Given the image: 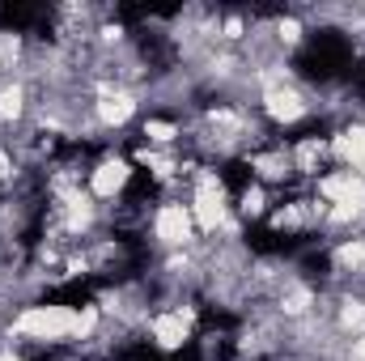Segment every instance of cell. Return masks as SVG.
<instances>
[{
  "mask_svg": "<svg viewBox=\"0 0 365 361\" xmlns=\"http://www.w3.org/2000/svg\"><path fill=\"white\" fill-rule=\"evenodd\" d=\"M149 230L158 238L162 251H191L195 247V221H191V208L182 200H162L149 217Z\"/></svg>",
  "mask_w": 365,
  "mask_h": 361,
  "instance_id": "2",
  "label": "cell"
},
{
  "mask_svg": "<svg viewBox=\"0 0 365 361\" xmlns=\"http://www.w3.org/2000/svg\"><path fill=\"white\" fill-rule=\"evenodd\" d=\"M234 217L238 221H259V217H268V187L264 183H247L242 191H238V200H234Z\"/></svg>",
  "mask_w": 365,
  "mask_h": 361,
  "instance_id": "4",
  "label": "cell"
},
{
  "mask_svg": "<svg viewBox=\"0 0 365 361\" xmlns=\"http://www.w3.org/2000/svg\"><path fill=\"white\" fill-rule=\"evenodd\" d=\"M132 179H136V162H132V158H123V153H102L90 166L86 191H90L98 204H110V200H119V195L132 187Z\"/></svg>",
  "mask_w": 365,
  "mask_h": 361,
  "instance_id": "3",
  "label": "cell"
},
{
  "mask_svg": "<svg viewBox=\"0 0 365 361\" xmlns=\"http://www.w3.org/2000/svg\"><path fill=\"white\" fill-rule=\"evenodd\" d=\"M145 332H149V345L153 349H162V353H182L187 345H191V336H195V306H162V310H153L149 315V323H145Z\"/></svg>",
  "mask_w": 365,
  "mask_h": 361,
  "instance_id": "1",
  "label": "cell"
}]
</instances>
